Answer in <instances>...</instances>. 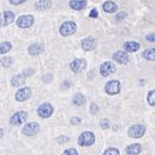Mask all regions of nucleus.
Here are the masks:
<instances>
[{
  "instance_id": "obj_30",
  "label": "nucleus",
  "mask_w": 155,
  "mask_h": 155,
  "mask_svg": "<svg viewBox=\"0 0 155 155\" xmlns=\"http://www.w3.org/2000/svg\"><path fill=\"white\" fill-rule=\"evenodd\" d=\"M69 140H70V139H69V136H66V135H61V136L58 137V140H57V141H58L59 144H62V143L69 142Z\"/></svg>"
},
{
  "instance_id": "obj_7",
  "label": "nucleus",
  "mask_w": 155,
  "mask_h": 155,
  "mask_svg": "<svg viewBox=\"0 0 155 155\" xmlns=\"http://www.w3.org/2000/svg\"><path fill=\"white\" fill-rule=\"evenodd\" d=\"M115 71H116V66L111 62H104L100 66V72H101V75L103 77H108L109 75L114 74Z\"/></svg>"
},
{
  "instance_id": "obj_5",
  "label": "nucleus",
  "mask_w": 155,
  "mask_h": 155,
  "mask_svg": "<svg viewBox=\"0 0 155 155\" xmlns=\"http://www.w3.org/2000/svg\"><path fill=\"white\" fill-rule=\"evenodd\" d=\"M104 90L108 95H117L120 90H121V83L118 81H109L105 87H104Z\"/></svg>"
},
{
  "instance_id": "obj_33",
  "label": "nucleus",
  "mask_w": 155,
  "mask_h": 155,
  "mask_svg": "<svg viewBox=\"0 0 155 155\" xmlns=\"http://www.w3.org/2000/svg\"><path fill=\"white\" fill-rule=\"evenodd\" d=\"M33 72H35V70L33 69H25L21 74L25 76V77H28V76H31V75H33Z\"/></svg>"
},
{
  "instance_id": "obj_1",
  "label": "nucleus",
  "mask_w": 155,
  "mask_h": 155,
  "mask_svg": "<svg viewBox=\"0 0 155 155\" xmlns=\"http://www.w3.org/2000/svg\"><path fill=\"white\" fill-rule=\"evenodd\" d=\"M95 139L96 137H95V135L91 131H84V133H82L79 135L77 142L82 147H90V146H92L95 143Z\"/></svg>"
},
{
  "instance_id": "obj_22",
  "label": "nucleus",
  "mask_w": 155,
  "mask_h": 155,
  "mask_svg": "<svg viewBox=\"0 0 155 155\" xmlns=\"http://www.w3.org/2000/svg\"><path fill=\"white\" fill-rule=\"evenodd\" d=\"M85 101H87L85 96H84L83 94H81V92L75 94V95H74V97H72V103L75 104V105H78V107L83 105V104L85 103Z\"/></svg>"
},
{
  "instance_id": "obj_28",
  "label": "nucleus",
  "mask_w": 155,
  "mask_h": 155,
  "mask_svg": "<svg viewBox=\"0 0 155 155\" xmlns=\"http://www.w3.org/2000/svg\"><path fill=\"white\" fill-rule=\"evenodd\" d=\"M100 126H101L102 129H109V127H110V121H109L108 118H103V120H101Z\"/></svg>"
},
{
  "instance_id": "obj_3",
  "label": "nucleus",
  "mask_w": 155,
  "mask_h": 155,
  "mask_svg": "<svg viewBox=\"0 0 155 155\" xmlns=\"http://www.w3.org/2000/svg\"><path fill=\"white\" fill-rule=\"evenodd\" d=\"M33 23H35V17L31 15V14L21 15L15 21L17 26L20 27V28H28V27H31V26L33 25Z\"/></svg>"
},
{
  "instance_id": "obj_19",
  "label": "nucleus",
  "mask_w": 155,
  "mask_h": 155,
  "mask_svg": "<svg viewBox=\"0 0 155 155\" xmlns=\"http://www.w3.org/2000/svg\"><path fill=\"white\" fill-rule=\"evenodd\" d=\"M14 13L11 11H5L2 14V18H1V26H7L8 24H11L13 20H14Z\"/></svg>"
},
{
  "instance_id": "obj_38",
  "label": "nucleus",
  "mask_w": 155,
  "mask_h": 155,
  "mask_svg": "<svg viewBox=\"0 0 155 155\" xmlns=\"http://www.w3.org/2000/svg\"><path fill=\"white\" fill-rule=\"evenodd\" d=\"M68 87H70V83H69V82H65L64 85H63V88H68Z\"/></svg>"
},
{
  "instance_id": "obj_36",
  "label": "nucleus",
  "mask_w": 155,
  "mask_h": 155,
  "mask_svg": "<svg viewBox=\"0 0 155 155\" xmlns=\"http://www.w3.org/2000/svg\"><path fill=\"white\" fill-rule=\"evenodd\" d=\"M89 17L90 18H98V11L96 8H92L91 12L89 13Z\"/></svg>"
},
{
  "instance_id": "obj_24",
  "label": "nucleus",
  "mask_w": 155,
  "mask_h": 155,
  "mask_svg": "<svg viewBox=\"0 0 155 155\" xmlns=\"http://www.w3.org/2000/svg\"><path fill=\"white\" fill-rule=\"evenodd\" d=\"M12 49V44L10 41H2L1 45H0V53L4 54V53H7Z\"/></svg>"
},
{
  "instance_id": "obj_14",
  "label": "nucleus",
  "mask_w": 155,
  "mask_h": 155,
  "mask_svg": "<svg viewBox=\"0 0 155 155\" xmlns=\"http://www.w3.org/2000/svg\"><path fill=\"white\" fill-rule=\"evenodd\" d=\"M27 50H28V53L31 56H38V54H40L41 52L44 51V45L40 44V43H33V44H31L28 46Z\"/></svg>"
},
{
  "instance_id": "obj_32",
  "label": "nucleus",
  "mask_w": 155,
  "mask_h": 155,
  "mask_svg": "<svg viewBox=\"0 0 155 155\" xmlns=\"http://www.w3.org/2000/svg\"><path fill=\"white\" fill-rule=\"evenodd\" d=\"M97 111H98V105L95 103H92L90 105V113L92 115H95V114H97Z\"/></svg>"
},
{
  "instance_id": "obj_4",
  "label": "nucleus",
  "mask_w": 155,
  "mask_h": 155,
  "mask_svg": "<svg viewBox=\"0 0 155 155\" xmlns=\"http://www.w3.org/2000/svg\"><path fill=\"white\" fill-rule=\"evenodd\" d=\"M146 133V127L142 124H135V126H131L129 129H128V135L133 139H140Z\"/></svg>"
},
{
  "instance_id": "obj_27",
  "label": "nucleus",
  "mask_w": 155,
  "mask_h": 155,
  "mask_svg": "<svg viewBox=\"0 0 155 155\" xmlns=\"http://www.w3.org/2000/svg\"><path fill=\"white\" fill-rule=\"evenodd\" d=\"M103 155H120V150H118L117 148L110 147V148H107V149L104 150Z\"/></svg>"
},
{
  "instance_id": "obj_35",
  "label": "nucleus",
  "mask_w": 155,
  "mask_h": 155,
  "mask_svg": "<svg viewBox=\"0 0 155 155\" xmlns=\"http://www.w3.org/2000/svg\"><path fill=\"white\" fill-rule=\"evenodd\" d=\"M146 40L150 41V43H154L155 41V33H149L146 36Z\"/></svg>"
},
{
  "instance_id": "obj_12",
  "label": "nucleus",
  "mask_w": 155,
  "mask_h": 155,
  "mask_svg": "<svg viewBox=\"0 0 155 155\" xmlns=\"http://www.w3.org/2000/svg\"><path fill=\"white\" fill-rule=\"evenodd\" d=\"M81 46H82V49L84 51H91V50H94L96 48V39L94 37H91V36L85 37V38L82 39Z\"/></svg>"
},
{
  "instance_id": "obj_16",
  "label": "nucleus",
  "mask_w": 155,
  "mask_h": 155,
  "mask_svg": "<svg viewBox=\"0 0 155 155\" xmlns=\"http://www.w3.org/2000/svg\"><path fill=\"white\" fill-rule=\"evenodd\" d=\"M141 150H142V146L140 143H133L126 148V153L128 155H139Z\"/></svg>"
},
{
  "instance_id": "obj_15",
  "label": "nucleus",
  "mask_w": 155,
  "mask_h": 155,
  "mask_svg": "<svg viewBox=\"0 0 155 155\" xmlns=\"http://www.w3.org/2000/svg\"><path fill=\"white\" fill-rule=\"evenodd\" d=\"M69 5L75 11H82L87 7V0H70Z\"/></svg>"
},
{
  "instance_id": "obj_18",
  "label": "nucleus",
  "mask_w": 155,
  "mask_h": 155,
  "mask_svg": "<svg viewBox=\"0 0 155 155\" xmlns=\"http://www.w3.org/2000/svg\"><path fill=\"white\" fill-rule=\"evenodd\" d=\"M123 49H124V51H127V52H136L140 49V43L133 41V40L126 41V43L123 44Z\"/></svg>"
},
{
  "instance_id": "obj_9",
  "label": "nucleus",
  "mask_w": 155,
  "mask_h": 155,
  "mask_svg": "<svg viewBox=\"0 0 155 155\" xmlns=\"http://www.w3.org/2000/svg\"><path fill=\"white\" fill-rule=\"evenodd\" d=\"M85 68H87V61H85V59H83V58L74 59V61L70 63V69H71L75 74L82 72Z\"/></svg>"
},
{
  "instance_id": "obj_2",
  "label": "nucleus",
  "mask_w": 155,
  "mask_h": 155,
  "mask_svg": "<svg viewBox=\"0 0 155 155\" xmlns=\"http://www.w3.org/2000/svg\"><path fill=\"white\" fill-rule=\"evenodd\" d=\"M77 30V25L74 21H64L61 27H59V33L63 37H69L72 36Z\"/></svg>"
},
{
  "instance_id": "obj_34",
  "label": "nucleus",
  "mask_w": 155,
  "mask_h": 155,
  "mask_svg": "<svg viewBox=\"0 0 155 155\" xmlns=\"http://www.w3.org/2000/svg\"><path fill=\"white\" fill-rule=\"evenodd\" d=\"M81 122H82V120H81L79 117H72L71 121H70V123H71L72 126H78Z\"/></svg>"
},
{
  "instance_id": "obj_11",
  "label": "nucleus",
  "mask_w": 155,
  "mask_h": 155,
  "mask_svg": "<svg viewBox=\"0 0 155 155\" xmlns=\"http://www.w3.org/2000/svg\"><path fill=\"white\" fill-rule=\"evenodd\" d=\"M39 124L38 123H36V122H30V123H27L26 126H24V128H23V134L26 135V136H33V135H36L37 133L39 131Z\"/></svg>"
},
{
  "instance_id": "obj_21",
  "label": "nucleus",
  "mask_w": 155,
  "mask_h": 155,
  "mask_svg": "<svg viewBox=\"0 0 155 155\" xmlns=\"http://www.w3.org/2000/svg\"><path fill=\"white\" fill-rule=\"evenodd\" d=\"M103 11L107 13H115L117 11V5L114 1H105L103 4Z\"/></svg>"
},
{
  "instance_id": "obj_25",
  "label": "nucleus",
  "mask_w": 155,
  "mask_h": 155,
  "mask_svg": "<svg viewBox=\"0 0 155 155\" xmlns=\"http://www.w3.org/2000/svg\"><path fill=\"white\" fill-rule=\"evenodd\" d=\"M147 102L149 105L155 107V90H150L147 95Z\"/></svg>"
},
{
  "instance_id": "obj_10",
  "label": "nucleus",
  "mask_w": 155,
  "mask_h": 155,
  "mask_svg": "<svg viewBox=\"0 0 155 155\" xmlns=\"http://www.w3.org/2000/svg\"><path fill=\"white\" fill-rule=\"evenodd\" d=\"M27 120V113L26 111H17L10 120V123L12 126H20Z\"/></svg>"
},
{
  "instance_id": "obj_31",
  "label": "nucleus",
  "mask_w": 155,
  "mask_h": 155,
  "mask_svg": "<svg viewBox=\"0 0 155 155\" xmlns=\"http://www.w3.org/2000/svg\"><path fill=\"white\" fill-rule=\"evenodd\" d=\"M126 17H127V13L126 12H118L116 14V20L117 21H121V20H123Z\"/></svg>"
},
{
  "instance_id": "obj_6",
  "label": "nucleus",
  "mask_w": 155,
  "mask_h": 155,
  "mask_svg": "<svg viewBox=\"0 0 155 155\" xmlns=\"http://www.w3.org/2000/svg\"><path fill=\"white\" fill-rule=\"evenodd\" d=\"M37 114L39 117L41 118H48L53 114V107L50 103H44L41 104L37 110Z\"/></svg>"
},
{
  "instance_id": "obj_26",
  "label": "nucleus",
  "mask_w": 155,
  "mask_h": 155,
  "mask_svg": "<svg viewBox=\"0 0 155 155\" xmlns=\"http://www.w3.org/2000/svg\"><path fill=\"white\" fill-rule=\"evenodd\" d=\"M13 64V59L11 57H2L1 58V65L4 68H10Z\"/></svg>"
},
{
  "instance_id": "obj_29",
  "label": "nucleus",
  "mask_w": 155,
  "mask_h": 155,
  "mask_svg": "<svg viewBox=\"0 0 155 155\" xmlns=\"http://www.w3.org/2000/svg\"><path fill=\"white\" fill-rule=\"evenodd\" d=\"M62 155H78V152L75 148H69V149L64 150V153Z\"/></svg>"
},
{
  "instance_id": "obj_17",
  "label": "nucleus",
  "mask_w": 155,
  "mask_h": 155,
  "mask_svg": "<svg viewBox=\"0 0 155 155\" xmlns=\"http://www.w3.org/2000/svg\"><path fill=\"white\" fill-rule=\"evenodd\" d=\"M52 6L51 0H39L35 4V8L38 11H48Z\"/></svg>"
},
{
  "instance_id": "obj_8",
  "label": "nucleus",
  "mask_w": 155,
  "mask_h": 155,
  "mask_svg": "<svg viewBox=\"0 0 155 155\" xmlns=\"http://www.w3.org/2000/svg\"><path fill=\"white\" fill-rule=\"evenodd\" d=\"M32 96V90L31 88H21L15 92V101L18 102H24V101H27L30 97Z\"/></svg>"
},
{
  "instance_id": "obj_23",
  "label": "nucleus",
  "mask_w": 155,
  "mask_h": 155,
  "mask_svg": "<svg viewBox=\"0 0 155 155\" xmlns=\"http://www.w3.org/2000/svg\"><path fill=\"white\" fill-rule=\"evenodd\" d=\"M143 58L147 59V61H150V62H154L155 61V49H148L143 52Z\"/></svg>"
},
{
  "instance_id": "obj_37",
  "label": "nucleus",
  "mask_w": 155,
  "mask_h": 155,
  "mask_svg": "<svg viewBox=\"0 0 155 155\" xmlns=\"http://www.w3.org/2000/svg\"><path fill=\"white\" fill-rule=\"evenodd\" d=\"M8 1H10V4H12V5H20V4L25 2L26 0H8Z\"/></svg>"
},
{
  "instance_id": "obj_13",
  "label": "nucleus",
  "mask_w": 155,
  "mask_h": 155,
  "mask_svg": "<svg viewBox=\"0 0 155 155\" xmlns=\"http://www.w3.org/2000/svg\"><path fill=\"white\" fill-rule=\"evenodd\" d=\"M113 58H114V61H116L117 63L122 65L127 64L129 62V56H128L127 51H116L113 54Z\"/></svg>"
},
{
  "instance_id": "obj_20",
  "label": "nucleus",
  "mask_w": 155,
  "mask_h": 155,
  "mask_svg": "<svg viewBox=\"0 0 155 155\" xmlns=\"http://www.w3.org/2000/svg\"><path fill=\"white\" fill-rule=\"evenodd\" d=\"M25 76L23 75V74H20V75H15L14 77H12L11 79V84H12V87H15V88H18V87H21L24 83H25Z\"/></svg>"
}]
</instances>
